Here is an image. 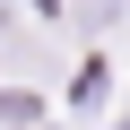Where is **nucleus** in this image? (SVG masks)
Wrapping results in <instances>:
<instances>
[{
  "instance_id": "obj_1",
  "label": "nucleus",
  "mask_w": 130,
  "mask_h": 130,
  "mask_svg": "<svg viewBox=\"0 0 130 130\" xmlns=\"http://www.w3.org/2000/svg\"><path fill=\"white\" fill-rule=\"evenodd\" d=\"M113 130H130V113H121V121H113Z\"/></svg>"
}]
</instances>
